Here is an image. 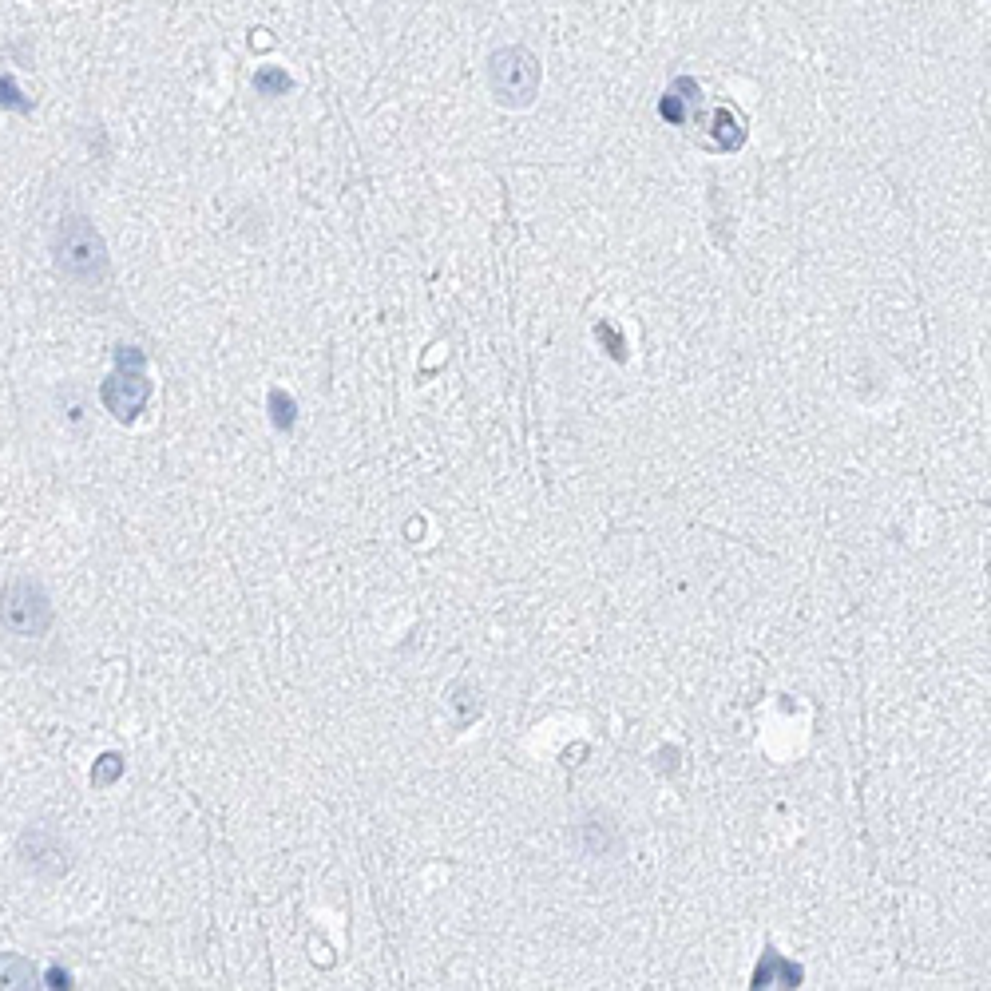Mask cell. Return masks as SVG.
Returning a JSON list of instances; mask_svg holds the SVG:
<instances>
[{"label": "cell", "instance_id": "6da1fadb", "mask_svg": "<svg viewBox=\"0 0 991 991\" xmlns=\"http://www.w3.org/2000/svg\"><path fill=\"white\" fill-rule=\"evenodd\" d=\"M52 254H56V270L64 278H72L76 286H100L111 270L108 242L88 215L60 219L56 238H52Z\"/></svg>", "mask_w": 991, "mask_h": 991}, {"label": "cell", "instance_id": "7a4b0ae2", "mask_svg": "<svg viewBox=\"0 0 991 991\" xmlns=\"http://www.w3.org/2000/svg\"><path fill=\"white\" fill-rule=\"evenodd\" d=\"M540 60L520 48V44H508V48H496L488 56V92L500 108H532V100L540 96Z\"/></svg>", "mask_w": 991, "mask_h": 991}, {"label": "cell", "instance_id": "3957f363", "mask_svg": "<svg viewBox=\"0 0 991 991\" xmlns=\"http://www.w3.org/2000/svg\"><path fill=\"white\" fill-rule=\"evenodd\" d=\"M100 401L115 421H135L143 405L151 401V381H147V357L135 345L115 349V373L100 385Z\"/></svg>", "mask_w": 991, "mask_h": 991}, {"label": "cell", "instance_id": "277c9868", "mask_svg": "<svg viewBox=\"0 0 991 991\" xmlns=\"http://www.w3.org/2000/svg\"><path fill=\"white\" fill-rule=\"evenodd\" d=\"M0 627L16 639H40L52 627V599L36 579H12L0 591Z\"/></svg>", "mask_w": 991, "mask_h": 991}, {"label": "cell", "instance_id": "5b68a950", "mask_svg": "<svg viewBox=\"0 0 991 991\" xmlns=\"http://www.w3.org/2000/svg\"><path fill=\"white\" fill-rule=\"evenodd\" d=\"M702 147L706 151H722V155H730V151H738L742 143H746V123H742V115L730 108V104H714V108L706 111V119H702Z\"/></svg>", "mask_w": 991, "mask_h": 991}, {"label": "cell", "instance_id": "8992f818", "mask_svg": "<svg viewBox=\"0 0 991 991\" xmlns=\"http://www.w3.org/2000/svg\"><path fill=\"white\" fill-rule=\"evenodd\" d=\"M20 853H24V861L36 869V873H48V877H60V873H68V849L52 837V833H44V829H36V833H24V841H20Z\"/></svg>", "mask_w": 991, "mask_h": 991}, {"label": "cell", "instance_id": "52a82bcc", "mask_svg": "<svg viewBox=\"0 0 991 991\" xmlns=\"http://www.w3.org/2000/svg\"><path fill=\"white\" fill-rule=\"evenodd\" d=\"M698 108H702V88H698V80H690V76H678L659 100V115L670 123V127H686V123L698 115Z\"/></svg>", "mask_w": 991, "mask_h": 991}, {"label": "cell", "instance_id": "ba28073f", "mask_svg": "<svg viewBox=\"0 0 991 991\" xmlns=\"http://www.w3.org/2000/svg\"><path fill=\"white\" fill-rule=\"evenodd\" d=\"M801 980H805V972L793 960H785L781 952H766L762 964L754 968V988H797Z\"/></svg>", "mask_w": 991, "mask_h": 991}, {"label": "cell", "instance_id": "9c48e42d", "mask_svg": "<svg viewBox=\"0 0 991 991\" xmlns=\"http://www.w3.org/2000/svg\"><path fill=\"white\" fill-rule=\"evenodd\" d=\"M32 980H36V968L28 956H20V952L0 956V988H32Z\"/></svg>", "mask_w": 991, "mask_h": 991}, {"label": "cell", "instance_id": "30bf717a", "mask_svg": "<svg viewBox=\"0 0 991 991\" xmlns=\"http://www.w3.org/2000/svg\"><path fill=\"white\" fill-rule=\"evenodd\" d=\"M270 421H274L278 433H290V429L298 425V405H294L290 393H282V389L270 393Z\"/></svg>", "mask_w": 991, "mask_h": 991}, {"label": "cell", "instance_id": "8fae6325", "mask_svg": "<svg viewBox=\"0 0 991 991\" xmlns=\"http://www.w3.org/2000/svg\"><path fill=\"white\" fill-rule=\"evenodd\" d=\"M254 88H258V96H286L290 92V76L282 68H258L254 72Z\"/></svg>", "mask_w": 991, "mask_h": 991}, {"label": "cell", "instance_id": "7c38bea8", "mask_svg": "<svg viewBox=\"0 0 991 991\" xmlns=\"http://www.w3.org/2000/svg\"><path fill=\"white\" fill-rule=\"evenodd\" d=\"M595 337L607 345V353H611L615 361H627V341H623V333L615 330L611 322H599V326H595Z\"/></svg>", "mask_w": 991, "mask_h": 991}, {"label": "cell", "instance_id": "4fadbf2b", "mask_svg": "<svg viewBox=\"0 0 991 991\" xmlns=\"http://www.w3.org/2000/svg\"><path fill=\"white\" fill-rule=\"evenodd\" d=\"M119 773H123V758H119V754H104V758L96 762V770H92V781H96V785H111Z\"/></svg>", "mask_w": 991, "mask_h": 991}, {"label": "cell", "instance_id": "5bb4252c", "mask_svg": "<svg viewBox=\"0 0 991 991\" xmlns=\"http://www.w3.org/2000/svg\"><path fill=\"white\" fill-rule=\"evenodd\" d=\"M0 108H12V111L32 108V104L24 100V92L16 88V80H8V76H0Z\"/></svg>", "mask_w": 991, "mask_h": 991}, {"label": "cell", "instance_id": "9a60e30c", "mask_svg": "<svg viewBox=\"0 0 991 991\" xmlns=\"http://www.w3.org/2000/svg\"><path fill=\"white\" fill-rule=\"evenodd\" d=\"M44 980H48V988H72V976H68L64 968H48Z\"/></svg>", "mask_w": 991, "mask_h": 991}]
</instances>
